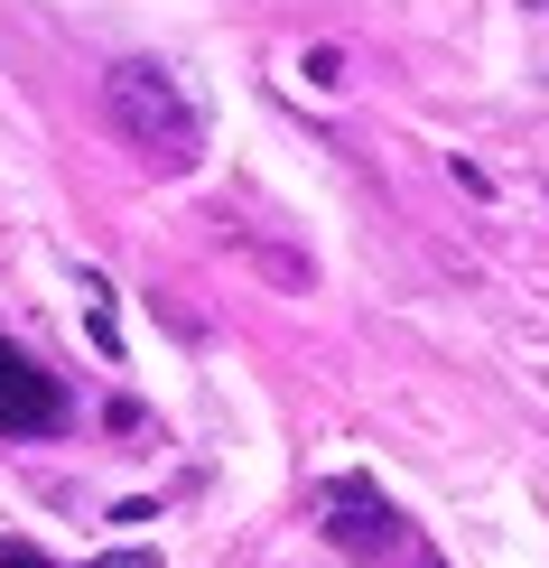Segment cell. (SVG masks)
Returning <instances> with one entry per match:
<instances>
[{"mask_svg": "<svg viewBox=\"0 0 549 568\" xmlns=\"http://www.w3.org/2000/svg\"><path fill=\"white\" fill-rule=\"evenodd\" d=\"M0 429H19V438L65 429V383L38 364L29 345H10V336H0Z\"/></svg>", "mask_w": 549, "mask_h": 568, "instance_id": "obj_3", "label": "cell"}, {"mask_svg": "<svg viewBox=\"0 0 549 568\" xmlns=\"http://www.w3.org/2000/svg\"><path fill=\"white\" fill-rule=\"evenodd\" d=\"M103 122L122 131L150 169H196V150H205V112L186 103V84L169 65H150V57H131V65L103 75Z\"/></svg>", "mask_w": 549, "mask_h": 568, "instance_id": "obj_1", "label": "cell"}, {"mask_svg": "<svg viewBox=\"0 0 549 568\" xmlns=\"http://www.w3.org/2000/svg\"><path fill=\"white\" fill-rule=\"evenodd\" d=\"M298 75L317 84V93H336V84H345V57H336V47H307V57H298Z\"/></svg>", "mask_w": 549, "mask_h": 568, "instance_id": "obj_4", "label": "cell"}, {"mask_svg": "<svg viewBox=\"0 0 549 568\" xmlns=\"http://www.w3.org/2000/svg\"><path fill=\"white\" fill-rule=\"evenodd\" d=\"M0 568H57L47 550H29V540H0Z\"/></svg>", "mask_w": 549, "mask_h": 568, "instance_id": "obj_6", "label": "cell"}, {"mask_svg": "<svg viewBox=\"0 0 549 568\" xmlns=\"http://www.w3.org/2000/svg\"><path fill=\"white\" fill-rule=\"evenodd\" d=\"M252 262L271 271V280H289V290H307V262H298V252H252Z\"/></svg>", "mask_w": 549, "mask_h": 568, "instance_id": "obj_5", "label": "cell"}, {"mask_svg": "<svg viewBox=\"0 0 549 568\" xmlns=\"http://www.w3.org/2000/svg\"><path fill=\"white\" fill-rule=\"evenodd\" d=\"M317 531H326V550H345V559H364V568H438L373 476H326L317 485Z\"/></svg>", "mask_w": 549, "mask_h": 568, "instance_id": "obj_2", "label": "cell"}, {"mask_svg": "<svg viewBox=\"0 0 549 568\" xmlns=\"http://www.w3.org/2000/svg\"><path fill=\"white\" fill-rule=\"evenodd\" d=\"M93 568H159L150 550H112V559H93Z\"/></svg>", "mask_w": 549, "mask_h": 568, "instance_id": "obj_7", "label": "cell"}]
</instances>
